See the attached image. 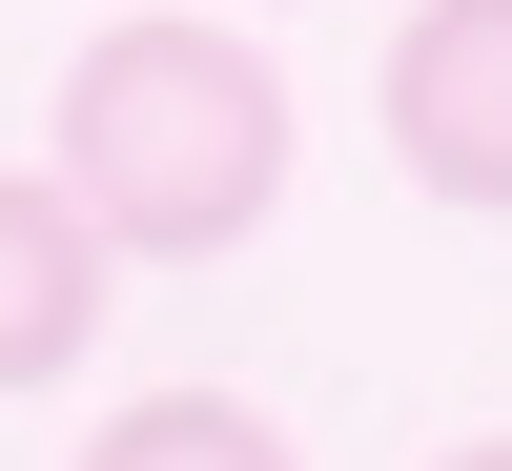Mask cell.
Returning a JSON list of instances; mask_svg holds the SVG:
<instances>
[{
    "instance_id": "obj_1",
    "label": "cell",
    "mask_w": 512,
    "mask_h": 471,
    "mask_svg": "<svg viewBox=\"0 0 512 471\" xmlns=\"http://www.w3.org/2000/svg\"><path fill=\"white\" fill-rule=\"evenodd\" d=\"M41 185L103 226V267H205V246H246V226L287 205V62H267L246 21L144 0V21H103V41L62 62Z\"/></svg>"
},
{
    "instance_id": "obj_5",
    "label": "cell",
    "mask_w": 512,
    "mask_h": 471,
    "mask_svg": "<svg viewBox=\"0 0 512 471\" xmlns=\"http://www.w3.org/2000/svg\"><path fill=\"white\" fill-rule=\"evenodd\" d=\"M431 471H512V431H472V451H431Z\"/></svg>"
},
{
    "instance_id": "obj_4",
    "label": "cell",
    "mask_w": 512,
    "mask_h": 471,
    "mask_svg": "<svg viewBox=\"0 0 512 471\" xmlns=\"http://www.w3.org/2000/svg\"><path fill=\"white\" fill-rule=\"evenodd\" d=\"M82 471H308V451H287L246 390H123L103 431H82Z\"/></svg>"
},
{
    "instance_id": "obj_3",
    "label": "cell",
    "mask_w": 512,
    "mask_h": 471,
    "mask_svg": "<svg viewBox=\"0 0 512 471\" xmlns=\"http://www.w3.org/2000/svg\"><path fill=\"white\" fill-rule=\"evenodd\" d=\"M103 308H123L103 226H82L41 164H0V390H62V369L103 349Z\"/></svg>"
},
{
    "instance_id": "obj_2",
    "label": "cell",
    "mask_w": 512,
    "mask_h": 471,
    "mask_svg": "<svg viewBox=\"0 0 512 471\" xmlns=\"http://www.w3.org/2000/svg\"><path fill=\"white\" fill-rule=\"evenodd\" d=\"M369 123H390V164H410L431 205L512 226V0H410V21H390V82H369Z\"/></svg>"
}]
</instances>
